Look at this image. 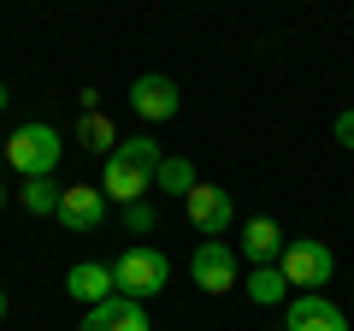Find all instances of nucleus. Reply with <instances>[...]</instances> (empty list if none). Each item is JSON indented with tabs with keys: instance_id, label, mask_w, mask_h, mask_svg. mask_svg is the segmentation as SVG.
<instances>
[{
	"instance_id": "obj_17",
	"label": "nucleus",
	"mask_w": 354,
	"mask_h": 331,
	"mask_svg": "<svg viewBox=\"0 0 354 331\" xmlns=\"http://www.w3.org/2000/svg\"><path fill=\"white\" fill-rule=\"evenodd\" d=\"M153 225H160V213H153L148 202H136V207H124V231H130V237H148Z\"/></svg>"
},
{
	"instance_id": "obj_18",
	"label": "nucleus",
	"mask_w": 354,
	"mask_h": 331,
	"mask_svg": "<svg viewBox=\"0 0 354 331\" xmlns=\"http://www.w3.org/2000/svg\"><path fill=\"white\" fill-rule=\"evenodd\" d=\"M337 142L354 154V107H348V113H337Z\"/></svg>"
},
{
	"instance_id": "obj_5",
	"label": "nucleus",
	"mask_w": 354,
	"mask_h": 331,
	"mask_svg": "<svg viewBox=\"0 0 354 331\" xmlns=\"http://www.w3.org/2000/svg\"><path fill=\"white\" fill-rule=\"evenodd\" d=\"M183 219L201 231V242H225L230 225H236V202H230L225 184H195V190L183 195Z\"/></svg>"
},
{
	"instance_id": "obj_14",
	"label": "nucleus",
	"mask_w": 354,
	"mask_h": 331,
	"mask_svg": "<svg viewBox=\"0 0 354 331\" xmlns=\"http://www.w3.org/2000/svg\"><path fill=\"white\" fill-rule=\"evenodd\" d=\"M195 184H201V172H195V160H183V154H165L160 172H153V190L160 195H189Z\"/></svg>"
},
{
	"instance_id": "obj_16",
	"label": "nucleus",
	"mask_w": 354,
	"mask_h": 331,
	"mask_svg": "<svg viewBox=\"0 0 354 331\" xmlns=\"http://www.w3.org/2000/svg\"><path fill=\"white\" fill-rule=\"evenodd\" d=\"M77 142H83L88 154H113L118 148V125L106 113H77Z\"/></svg>"
},
{
	"instance_id": "obj_8",
	"label": "nucleus",
	"mask_w": 354,
	"mask_h": 331,
	"mask_svg": "<svg viewBox=\"0 0 354 331\" xmlns=\"http://www.w3.org/2000/svg\"><path fill=\"white\" fill-rule=\"evenodd\" d=\"M177 83L171 77H160V71H148V77H136L130 83V113L136 118H148V125H165V118H177Z\"/></svg>"
},
{
	"instance_id": "obj_4",
	"label": "nucleus",
	"mask_w": 354,
	"mask_h": 331,
	"mask_svg": "<svg viewBox=\"0 0 354 331\" xmlns=\"http://www.w3.org/2000/svg\"><path fill=\"white\" fill-rule=\"evenodd\" d=\"M0 148H6V166H12L18 178H53L65 142H59V130H53V125H18Z\"/></svg>"
},
{
	"instance_id": "obj_9",
	"label": "nucleus",
	"mask_w": 354,
	"mask_h": 331,
	"mask_svg": "<svg viewBox=\"0 0 354 331\" xmlns=\"http://www.w3.org/2000/svg\"><path fill=\"white\" fill-rule=\"evenodd\" d=\"M283 331H348V314L330 296H290L283 302Z\"/></svg>"
},
{
	"instance_id": "obj_6",
	"label": "nucleus",
	"mask_w": 354,
	"mask_h": 331,
	"mask_svg": "<svg viewBox=\"0 0 354 331\" xmlns=\"http://www.w3.org/2000/svg\"><path fill=\"white\" fill-rule=\"evenodd\" d=\"M189 278H195V290H207V296H225V290H236V242H195V255H189Z\"/></svg>"
},
{
	"instance_id": "obj_21",
	"label": "nucleus",
	"mask_w": 354,
	"mask_h": 331,
	"mask_svg": "<svg viewBox=\"0 0 354 331\" xmlns=\"http://www.w3.org/2000/svg\"><path fill=\"white\" fill-rule=\"evenodd\" d=\"M0 319H6V290H0Z\"/></svg>"
},
{
	"instance_id": "obj_1",
	"label": "nucleus",
	"mask_w": 354,
	"mask_h": 331,
	"mask_svg": "<svg viewBox=\"0 0 354 331\" xmlns=\"http://www.w3.org/2000/svg\"><path fill=\"white\" fill-rule=\"evenodd\" d=\"M160 160H165V148L153 136H130V142L118 136V148L106 154V166H101V195H106V202H118V207L148 202Z\"/></svg>"
},
{
	"instance_id": "obj_12",
	"label": "nucleus",
	"mask_w": 354,
	"mask_h": 331,
	"mask_svg": "<svg viewBox=\"0 0 354 331\" xmlns=\"http://www.w3.org/2000/svg\"><path fill=\"white\" fill-rule=\"evenodd\" d=\"M83 331H153L148 325V307L130 302V296H113V302L88 307L83 314Z\"/></svg>"
},
{
	"instance_id": "obj_11",
	"label": "nucleus",
	"mask_w": 354,
	"mask_h": 331,
	"mask_svg": "<svg viewBox=\"0 0 354 331\" xmlns=\"http://www.w3.org/2000/svg\"><path fill=\"white\" fill-rule=\"evenodd\" d=\"M283 231H278V219H248L242 225V237H236V260H254V267H278V255H283Z\"/></svg>"
},
{
	"instance_id": "obj_10",
	"label": "nucleus",
	"mask_w": 354,
	"mask_h": 331,
	"mask_svg": "<svg viewBox=\"0 0 354 331\" xmlns=\"http://www.w3.org/2000/svg\"><path fill=\"white\" fill-rule=\"evenodd\" d=\"M65 296H71V302H83V307H101V302H113V296H118L113 267H106V260H77V267L65 272Z\"/></svg>"
},
{
	"instance_id": "obj_3",
	"label": "nucleus",
	"mask_w": 354,
	"mask_h": 331,
	"mask_svg": "<svg viewBox=\"0 0 354 331\" xmlns=\"http://www.w3.org/2000/svg\"><path fill=\"white\" fill-rule=\"evenodd\" d=\"M278 272L290 284V296H325L330 272H337V255H330L319 237H290L278 255Z\"/></svg>"
},
{
	"instance_id": "obj_20",
	"label": "nucleus",
	"mask_w": 354,
	"mask_h": 331,
	"mask_svg": "<svg viewBox=\"0 0 354 331\" xmlns=\"http://www.w3.org/2000/svg\"><path fill=\"white\" fill-rule=\"evenodd\" d=\"M6 101H12V95H6V83H0V113H6Z\"/></svg>"
},
{
	"instance_id": "obj_15",
	"label": "nucleus",
	"mask_w": 354,
	"mask_h": 331,
	"mask_svg": "<svg viewBox=\"0 0 354 331\" xmlns=\"http://www.w3.org/2000/svg\"><path fill=\"white\" fill-rule=\"evenodd\" d=\"M242 290H248V302H260V307H283L290 302V284H283L278 267H254L248 278H242Z\"/></svg>"
},
{
	"instance_id": "obj_2",
	"label": "nucleus",
	"mask_w": 354,
	"mask_h": 331,
	"mask_svg": "<svg viewBox=\"0 0 354 331\" xmlns=\"http://www.w3.org/2000/svg\"><path fill=\"white\" fill-rule=\"evenodd\" d=\"M113 284H118V296H130V302L148 307L153 296L171 284V260H165V249H153V242H136V249H124V255L113 260Z\"/></svg>"
},
{
	"instance_id": "obj_13",
	"label": "nucleus",
	"mask_w": 354,
	"mask_h": 331,
	"mask_svg": "<svg viewBox=\"0 0 354 331\" xmlns=\"http://www.w3.org/2000/svg\"><path fill=\"white\" fill-rule=\"evenodd\" d=\"M12 195H18V207H24L30 219H53V213H59V195H65V184H53V178H24Z\"/></svg>"
},
{
	"instance_id": "obj_19",
	"label": "nucleus",
	"mask_w": 354,
	"mask_h": 331,
	"mask_svg": "<svg viewBox=\"0 0 354 331\" xmlns=\"http://www.w3.org/2000/svg\"><path fill=\"white\" fill-rule=\"evenodd\" d=\"M6 202H12V190H6V184H0V213H6Z\"/></svg>"
},
{
	"instance_id": "obj_7",
	"label": "nucleus",
	"mask_w": 354,
	"mask_h": 331,
	"mask_svg": "<svg viewBox=\"0 0 354 331\" xmlns=\"http://www.w3.org/2000/svg\"><path fill=\"white\" fill-rule=\"evenodd\" d=\"M59 219L71 237H83V231H101V219H106V195H101V184H65V195H59Z\"/></svg>"
}]
</instances>
